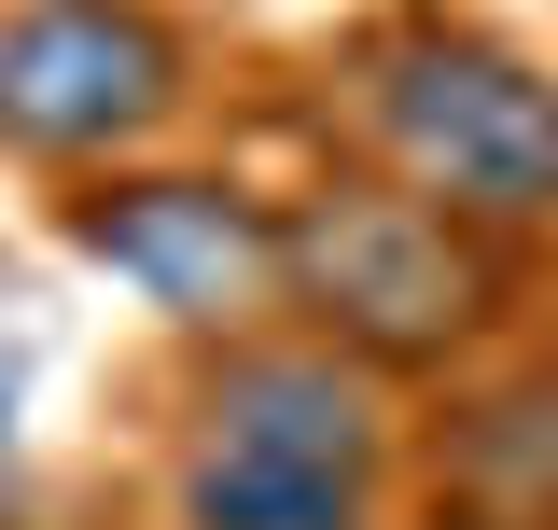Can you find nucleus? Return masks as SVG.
Instances as JSON below:
<instances>
[{
	"instance_id": "1",
	"label": "nucleus",
	"mask_w": 558,
	"mask_h": 530,
	"mask_svg": "<svg viewBox=\"0 0 558 530\" xmlns=\"http://www.w3.org/2000/svg\"><path fill=\"white\" fill-rule=\"evenodd\" d=\"M336 112L363 168L461 209L475 238H502V252L558 238V70L502 43L488 14H461V0L363 14L336 43Z\"/></svg>"
},
{
	"instance_id": "2",
	"label": "nucleus",
	"mask_w": 558,
	"mask_h": 530,
	"mask_svg": "<svg viewBox=\"0 0 558 530\" xmlns=\"http://www.w3.org/2000/svg\"><path fill=\"white\" fill-rule=\"evenodd\" d=\"M391 461H405L391 377L266 322L196 363L168 517L182 530H391Z\"/></svg>"
},
{
	"instance_id": "3",
	"label": "nucleus",
	"mask_w": 558,
	"mask_h": 530,
	"mask_svg": "<svg viewBox=\"0 0 558 530\" xmlns=\"http://www.w3.org/2000/svg\"><path fill=\"white\" fill-rule=\"evenodd\" d=\"M502 293H517V252L475 238L461 209L405 196L363 154L279 209V322L349 349L363 377H475L502 335Z\"/></svg>"
},
{
	"instance_id": "4",
	"label": "nucleus",
	"mask_w": 558,
	"mask_h": 530,
	"mask_svg": "<svg viewBox=\"0 0 558 530\" xmlns=\"http://www.w3.org/2000/svg\"><path fill=\"white\" fill-rule=\"evenodd\" d=\"M196 112V43L168 0H0V154L28 168H140Z\"/></svg>"
},
{
	"instance_id": "5",
	"label": "nucleus",
	"mask_w": 558,
	"mask_h": 530,
	"mask_svg": "<svg viewBox=\"0 0 558 530\" xmlns=\"http://www.w3.org/2000/svg\"><path fill=\"white\" fill-rule=\"evenodd\" d=\"M57 238L84 265H112L140 308L168 335H266L279 322V209L252 182H223V168H98V182H70L57 196Z\"/></svg>"
},
{
	"instance_id": "6",
	"label": "nucleus",
	"mask_w": 558,
	"mask_h": 530,
	"mask_svg": "<svg viewBox=\"0 0 558 530\" xmlns=\"http://www.w3.org/2000/svg\"><path fill=\"white\" fill-rule=\"evenodd\" d=\"M433 517L447 530H558V349L531 363H475L433 405Z\"/></svg>"
},
{
	"instance_id": "7",
	"label": "nucleus",
	"mask_w": 558,
	"mask_h": 530,
	"mask_svg": "<svg viewBox=\"0 0 558 530\" xmlns=\"http://www.w3.org/2000/svg\"><path fill=\"white\" fill-rule=\"evenodd\" d=\"M0 474H14V363H0Z\"/></svg>"
}]
</instances>
